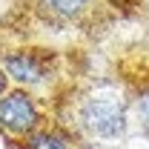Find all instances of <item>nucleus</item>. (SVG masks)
<instances>
[{"label":"nucleus","mask_w":149,"mask_h":149,"mask_svg":"<svg viewBox=\"0 0 149 149\" xmlns=\"http://www.w3.org/2000/svg\"><path fill=\"white\" fill-rule=\"evenodd\" d=\"M132 89L123 92L109 80H97L89 89L77 92L69 103V129L77 138L115 143L126 138L132 126Z\"/></svg>","instance_id":"f257e3e1"},{"label":"nucleus","mask_w":149,"mask_h":149,"mask_svg":"<svg viewBox=\"0 0 149 149\" xmlns=\"http://www.w3.org/2000/svg\"><path fill=\"white\" fill-rule=\"evenodd\" d=\"M0 69L6 72L12 86L40 95L55 86L57 74H60V60L52 49L6 46V49H0Z\"/></svg>","instance_id":"f03ea898"},{"label":"nucleus","mask_w":149,"mask_h":149,"mask_svg":"<svg viewBox=\"0 0 149 149\" xmlns=\"http://www.w3.org/2000/svg\"><path fill=\"white\" fill-rule=\"evenodd\" d=\"M46 123H49V112L43 106L40 95L12 86L0 97V138L20 143Z\"/></svg>","instance_id":"7ed1b4c3"},{"label":"nucleus","mask_w":149,"mask_h":149,"mask_svg":"<svg viewBox=\"0 0 149 149\" xmlns=\"http://www.w3.org/2000/svg\"><path fill=\"white\" fill-rule=\"evenodd\" d=\"M100 0H35L37 15L57 26H74L95 15Z\"/></svg>","instance_id":"20e7f679"},{"label":"nucleus","mask_w":149,"mask_h":149,"mask_svg":"<svg viewBox=\"0 0 149 149\" xmlns=\"http://www.w3.org/2000/svg\"><path fill=\"white\" fill-rule=\"evenodd\" d=\"M17 146L20 149H80V138L66 123L49 120L46 126H40L37 132H32L26 141H20Z\"/></svg>","instance_id":"39448f33"},{"label":"nucleus","mask_w":149,"mask_h":149,"mask_svg":"<svg viewBox=\"0 0 149 149\" xmlns=\"http://www.w3.org/2000/svg\"><path fill=\"white\" fill-rule=\"evenodd\" d=\"M132 118L141 126V132L149 138V77L132 89Z\"/></svg>","instance_id":"423d86ee"},{"label":"nucleus","mask_w":149,"mask_h":149,"mask_svg":"<svg viewBox=\"0 0 149 149\" xmlns=\"http://www.w3.org/2000/svg\"><path fill=\"white\" fill-rule=\"evenodd\" d=\"M9 89H12V83H9V77H6V72L0 69V97H3V95L9 92Z\"/></svg>","instance_id":"0eeeda50"}]
</instances>
